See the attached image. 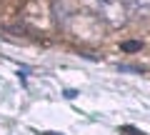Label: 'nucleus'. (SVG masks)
<instances>
[{
  "label": "nucleus",
  "instance_id": "nucleus-1",
  "mask_svg": "<svg viewBox=\"0 0 150 135\" xmlns=\"http://www.w3.org/2000/svg\"><path fill=\"white\" fill-rule=\"evenodd\" d=\"M88 8L95 13L100 20H105L108 25H123L125 23V8L120 0H85Z\"/></svg>",
  "mask_w": 150,
  "mask_h": 135
},
{
  "label": "nucleus",
  "instance_id": "nucleus-2",
  "mask_svg": "<svg viewBox=\"0 0 150 135\" xmlns=\"http://www.w3.org/2000/svg\"><path fill=\"white\" fill-rule=\"evenodd\" d=\"M125 8V15L133 18H148L150 15V0H120Z\"/></svg>",
  "mask_w": 150,
  "mask_h": 135
},
{
  "label": "nucleus",
  "instance_id": "nucleus-3",
  "mask_svg": "<svg viewBox=\"0 0 150 135\" xmlns=\"http://www.w3.org/2000/svg\"><path fill=\"white\" fill-rule=\"evenodd\" d=\"M123 48H125V50H138V48H140V43H125Z\"/></svg>",
  "mask_w": 150,
  "mask_h": 135
},
{
  "label": "nucleus",
  "instance_id": "nucleus-4",
  "mask_svg": "<svg viewBox=\"0 0 150 135\" xmlns=\"http://www.w3.org/2000/svg\"><path fill=\"white\" fill-rule=\"evenodd\" d=\"M43 135H60V133H43Z\"/></svg>",
  "mask_w": 150,
  "mask_h": 135
}]
</instances>
